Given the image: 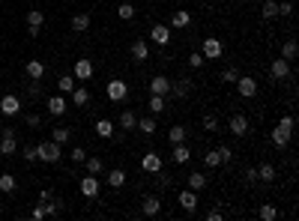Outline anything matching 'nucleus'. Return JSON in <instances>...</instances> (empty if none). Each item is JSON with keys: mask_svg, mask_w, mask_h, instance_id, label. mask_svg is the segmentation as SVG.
<instances>
[{"mask_svg": "<svg viewBox=\"0 0 299 221\" xmlns=\"http://www.w3.org/2000/svg\"><path fill=\"white\" fill-rule=\"evenodd\" d=\"M42 24H45V12L42 9H30L27 12V33H30V36H39Z\"/></svg>", "mask_w": 299, "mask_h": 221, "instance_id": "4", "label": "nucleus"}, {"mask_svg": "<svg viewBox=\"0 0 299 221\" xmlns=\"http://www.w3.org/2000/svg\"><path fill=\"white\" fill-rule=\"evenodd\" d=\"M189 159H191V152H189L186 144H177V147H173V162H177V164H186Z\"/></svg>", "mask_w": 299, "mask_h": 221, "instance_id": "32", "label": "nucleus"}, {"mask_svg": "<svg viewBox=\"0 0 299 221\" xmlns=\"http://www.w3.org/2000/svg\"><path fill=\"white\" fill-rule=\"evenodd\" d=\"M24 72H27V78H30V81H42V75H45V63L30 60V63L24 66Z\"/></svg>", "mask_w": 299, "mask_h": 221, "instance_id": "22", "label": "nucleus"}, {"mask_svg": "<svg viewBox=\"0 0 299 221\" xmlns=\"http://www.w3.org/2000/svg\"><path fill=\"white\" fill-rule=\"evenodd\" d=\"M216 152H219V159H221V164H231V162H234V149L227 147V144H221V147H219Z\"/></svg>", "mask_w": 299, "mask_h": 221, "instance_id": "42", "label": "nucleus"}, {"mask_svg": "<svg viewBox=\"0 0 299 221\" xmlns=\"http://www.w3.org/2000/svg\"><path fill=\"white\" fill-rule=\"evenodd\" d=\"M290 12H293V3H290V0H281V3H278V15H284V18H287Z\"/></svg>", "mask_w": 299, "mask_h": 221, "instance_id": "49", "label": "nucleus"}, {"mask_svg": "<svg viewBox=\"0 0 299 221\" xmlns=\"http://www.w3.org/2000/svg\"><path fill=\"white\" fill-rule=\"evenodd\" d=\"M81 194L84 197H99V179H96V174H87L84 179H81Z\"/></svg>", "mask_w": 299, "mask_h": 221, "instance_id": "9", "label": "nucleus"}, {"mask_svg": "<svg viewBox=\"0 0 299 221\" xmlns=\"http://www.w3.org/2000/svg\"><path fill=\"white\" fill-rule=\"evenodd\" d=\"M204 164H206V167H219V164H221V159H219V152H216V149H209L206 156H204Z\"/></svg>", "mask_w": 299, "mask_h": 221, "instance_id": "43", "label": "nucleus"}, {"mask_svg": "<svg viewBox=\"0 0 299 221\" xmlns=\"http://www.w3.org/2000/svg\"><path fill=\"white\" fill-rule=\"evenodd\" d=\"M204 129H206V132H219V120L206 114V117H204Z\"/></svg>", "mask_w": 299, "mask_h": 221, "instance_id": "48", "label": "nucleus"}, {"mask_svg": "<svg viewBox=\"0 0 299 221\" xmlns=\"http://www.w3.org/2000/svg\"><path fill=\"white\" fill-rule=\"evenodd\" d=\"M150 39H153L156 45H159V48H165V45L171 42V27H165V24H153Z\"/></svg>", "mask_w": 299, "mask_h": 221, "instance_id": "8", "label": "nucleus"}, {"mask_svg": "<svg viewBox=\"0 0 299 221\" xmlns=\"http://www.w3.org/2000/svg\"><path fill=\"white\" fill-rule=\"evenodd\" d=\"M180 206L191 215V212H195L198 209V192H191V189H183L180 192Z\"/></svg>", "mask_w": 299, "mask_h": 221, "instance_id": "13", "label": "nucleus"}, {"mask_svg": "<svg viewBox=\"0 0 299 221\" xmlns=\"http://www.w3.org/2000/svg\"><path fill=\"white\" fill-rule=\"evenodd\" d=\"M117 15H120L123 21H132V18H135V6H132V3H120V6H117Z\"/></svg>", "mask_w": 299, "mask_h": 221, "instance_id": "38", "label": "nucleus"}, {"mask_svg": "<svg viewBox=\"0 0 299 221\" xmlns=\"http://www.w3.org/2000/svg\"><path fill=\"white\" fill-rule=\"evenodd\" d=\"M290 134H293V132H287V129H281V126H275V129H272V144H275L278 149H284V147L290 144Z\"/></svg>", "mask_w": 299, "mask_h": 221, "instance_id": "23", "label": "nucleus"}, {"mask_svg": "<svg viewBox=\"0 0 299 221\" xmlns=\"http://www.w3.org/2000/svg\"><path fill=\"white\" fill-rule=\"evenodd\" d=\"M236 90H239V96H242V99H252V96L257 93V81H254V78H242V75H239V78H236Z\"/></svg>", "mask_w": 299, "mask_h": 221, "instance_id": "11", "label": "nucleus"}, {"mask_svg": "<svg viewBox=\"0 0 299 221\" xmlns=\"http://www.w3.org/2000/svg\"><path fill=\"white\" fill-rule=\"evenodd\" d=\"M141 212H144L147 218H156V215L162 212V200L156 197V194H147V197H144V203H141Z\"/></svg>", "mask_w": 299, "mask_h": 221, "instance_id": "7", "label": "nucleus"}, {"mask_svg": "<svg viewBox=\"0 0 299 221\" xmlns=\"http://www.w3.org/2000/svg\"><path fill=\"white\" fill-rule=\"evenodd\" d=\"M21 159L24 162H36V147H21Z\"/></svg>", "mask_w": 299, "mask_h": 221, "instance_id": "47", "label": "nucleus"}, {"mask_svg": "<svg viewBox=\"0 0 299 221\" xmlns=\"http://www.w3.org/2000/svg\"><path fill=\"white\" fill-rule=\"evenodd\" d=\"M90 78H93V63L87 57L75 60V81H90Z\"/></svg>", "mask_w": 299, "mask_h": 221, "instance_id": "12", "label": "nucleus"}, {"mask_svg": "<svg viewBox=\"0 0 299 221\" xmlns=\"http://www.w3.org/2000/svg\"><path fill=\"white\" fill-rule=\"evenodd\" d=\"M254 171H257V179H260V182H272V179L278 177V171H275V164H272V162H260Z\"/></svg>", "mask_w": 299, "mask_h": 221, "instance_id": "16", "label": "nucleus"}, {"mask_svg": "<svg viewBox=\"0 0 299 221\" xmlns=\"http://www.w3.org/2000/svg\"><path fill=\"white\" fill-rule=\"evenodd\" d=\"M269 75H272L275 81H287V78H290V63H287L284 57H275L272 66H269Z\"/></svg>", "mask_w": 299, "mask_h": 221, "instance_id": "5", "label": "nucleus"}, {"mask_svg": "<svg viewBox=\"0 0 299 221\" xmlns=\"http://www.w3.org/2000/svg\"><path fill=\"white\" fill-rule=\"evenodd\" d=\"M165 108H168V105H165V96H156V93H153V96H150V111H153V114H165Z\"/></svg>", "mask_w": 299, "mask_h": 221, "instance_id": "36", "label": "nucleus"}, {"mask_svg": "<svg viewBox=\"0 0 299 221\" xmlns=\"http://www.w3.org/2000/svg\"><path fill=\"white\" fill-rule=\"evenodd\" d=\"M105 93H108V99H111V102H123V99L129 96V87H126V81L114 78V81H108V87H105Z\"/></svg>", "mask_w": 299, "mask_h": 221, "instance_id": "3", "label": "nucleus"}, {"mask_svg": "<svg viewBox=\"0 0 299 221\" xmlns=\"http://www.w3.org/2000/svg\"><path fill=\"white\" fill-rule=\"evenodd\" d=\"M69 156H72V162H75V164H84V159H87V149H84V147H75L72 152H69Z\"/></svg>", "mask_w": 299, "mask_h": 221, "instance_id": "45", "label": "nucleus"}, {"mask_svg": "<svg viewBox=\"0 0 299 221\" xmlns=\"http://www.w3.org/2000/svg\"><path fill=\"white\" fill-rule=\"evenodd\" d=\"M278 126H281V129H287V132H293V114H284Z\"/></svg>", "mask_w": 299, "mask_h": 221, "instance_id": "50", "label": "nucleus"}, {"mask_svg": "<svg viewBox=\"0 0 299 221\" xmlns=\"http://www.w3.org/2000/svg\"><path fill=\"white\" fill-rule=\"evenodd\" d=\"M24 123H27V126H33V129H36V126H39L42 120H39V114H27V117H24Z\"/></svg>", "mask_w": 299, "mask_h": 221, "instance_id": "53", "label": "nucleus"}, {"mask_svg": "<svg viewBox=\"0 0 299 221\" xmlns=\"http://www.w3.org/2000/svg\"><path fill=\"white\" fill-rule=\"evenodd\" d=\"M236 78H239V69H224V72H221V81H224V84H236Z\"/></svg>", "mask_w": 299, "mask_h": 221, "instance_id": "46", "label": "nucleus"}, {"mask_svg": "<svg viewBox=\"0 0 299 221\" xmlns=\"http://www.w3.org/2000/svg\"><path fill=\"white\" fill-rule=\"evenodd\" d=\"M156 179H159V185H162V189H168V185H171V177H168L165 171H159V177H156Z\"/></svg>", "mask_w": 299, "mask_h": 221, "instance_id": "54", "label": "nucleus"}, {"mask_svg": "<svg viewBox=\"0 0 299 221\" xmlns=\"http://www.w3.org/2000/svg\"><path fill=\"white\" fill-rule=\"evenodd\" d=\"M150 93H156V96H168V93H171V78L156 75V78L150 81Z\"/></svg>", "mask_w": 299, "mask_h": 221, "instance_id": "15", "label": "nucleus"}, {"mask_svg": "<svg viewBox=\"0 0 299 221\" xmlns=\"http://www.w3.org/2000/svg\"><path fill=\"white\" fill-rule=\"evenodd\" d=\"M84 164H87V174H96V177L105 171V162H102L99 156H87V159H84Z\"/></svg>", "mask_w": 299, "mask_h": 221, "instance_id": "27", "label": "nucleus"}, {"mask_svg": "<svg viewBox=\"0 0 299 221\" xmlns=\"http://www.w3.org/2000/svg\"><path fill=\"white\" fill-rule=\"evenodd\" d=\"M45 215H48V212H45V203H36V206H33V218L39 221V218H45Z\"/></svg>", "mask_w": 299, "mask_h": 221, "instance_id": "52", "label": "nucleus"}, {"mask_svg": "<svg viewBox=\"0 0 299 221\" xmlns=\"http://www.w3.org/2000/svg\"><path fill=\"white\" fill-rule=\"evenodd\" d=\"M260 9H263V18H275L278 15V0H267Z\"/></svg>", "mask_w": 299, "mask_h": 221, "instance_id": "41", "label": "nucleus"}, {"mask_svg": "<svg viewBox=\"0 0 299 221\" xmlns=\"http://www.w3.org/2000/svg\"><path fill=\"white\" fill-rule=\"evenodd\" d=\"M132 57H135V63H144V60L150 57V45H147L144 39H135V42H132Z\"/></svg>", "mask_w": 299, "mask_h": 221, "instance_id": "21", "label": "nucleus"}, {"mask_svg": "<svg viewBox=\"0 0 299 221\" xmlns=\"http://www.w3.org/2000/svg\"><path fill=\"white\" fill-rule=\"evenodd\" d=\"M257 215H260L263 221H275V215H278V212H275V206H272V203H263V206L257 209Z\"/></svg>", "mask_w": 299, "mask_h": 221, "instance_id": "40", "label": "nucleus"}, {"mask_svg": "<svg viewBox=\"0 0 299 221\" xmlns=\"http://www.w3.org/2000/svg\"><path fill=\"white\" fill-rule=\"evenodd\" d=\"M221 51H224V48H221V42H219L216 36H206V39H204V48H201V54H204V57L219 60V57H221Z\"/></svg>", "mask_w": 299, "mask_h": 221, "instance_id": "6", "label": "nucleus"}, {"mask_svg": "<svg viewBox=\"0 0 299 221\" xmlns=\"http://www.w3.org/2000/svg\"><path fill=\"white\" fill-rule=\"evenodd\" d=\"M51 197H54V192H51V189H42V192H39V203H48Z\"/></svg>", "mask_w": 299, "mask_h": 221, "instance_id": "55", "label": "nucleus"}, {"mask_svg": "<svg viewBox=\"0 0 299 221\" xmlns=\"http://www.w3.org/2000/svg\"><path fill=\"white\" fill-rule=\"evenodd\" d=\"M0 192H6V194L15 192V177H12V174H3V177H0Z\"/></svg>", "mask_w": 299, "mask_h": 221, "instance_id": "39", "label": "nucleus"}, {"mask_svg": "<svg viewBox=\"0 0 299 221\" xmlns=\"http://www.w3.org/2000/svg\"><path fill=\"white\" fill-rule=\"evenodd\" d=\"M90 102V90L87 87H75L72 90V105H87Z\"/></svg>", "mask_w": 299, "mask_h": 221, "instance_id": "33", "label": "nucleus"}, {"mask_svg": "<svg viewBox=\"0 0 299 221\" xmlns=\"http://www.w3.org/2000/svg\"><path fill=\"white\" fill-rule=\"evenodd\" d=\"M186 132H189L186 126H173V129L168 132V138H171L173 144H183V141H186Z\"/></svg>", "mask_w": 299, "mask_h": 221, "instance_id": "37", "label": "nucleus"}, {"mask_svg": "<svg viewBox=\"0 0 299 221\" xmlns=\"http://www.w3.org/2000/svg\"><path fill=\"white\" fill-rule=\"evenodd\" d=\"M72 30H75V33L90 30V12H78L75 18H72Z\"/></svg>", "mask_w": 299, "mask_h": 221, "instance_id": "25", "label": "nucleus"}, {"mask_svg": "<svg viewBox=\"0 0 299 221\" xmlns=\"http://www.w3.org/2000/svg\"><path fill=\"white\" fill-rule=\"evenodd\" d=\"M242 179L249 182V185H252V182H257V171H254V167H245V174H242Z\"/></svg>", "mask_w": 299, "mask_h": 221, "instance_id": "51", "label": "nucleus"}, {"mask_svg": "<svg viewBox=\"0 0 299 221\" xmlns=\"http://www.w3.org/2000/svg\"><path fill=\"white\" fill-rule=\"evenodd\" d=\"M0 111H3L6 117H15L21 111V102H18V96H12V93H6L3 99H0Z\"/></svg>", "mask_w": 299, "mask_h": 221, "instance_id": "10", "label": "nucleus"}, {"mask_svg": "<svg viewBox=\"0 0 299 221\" xmlns=\"http://www.w3.org/2000/svg\"><path fill=\"white\" fill-rule=\"evenodd\" d=\"M96 134L99 138H114V123L111 120H96Z\"/></svg>", "mask_w": 299, "mask_h": 221, "instance_id": "29", "label": "nucleus"}, {"mask_svg": "<svg viewBox=\"0 0 299 221\" xmlns=\"http://www.w3.org/2000/svg\"><path fill=\"white\" fill-rule=\"evenodd\" d=\"M69 138H72V129H66V126H57L54 132H51V141H57L60 147H63V144H66Z\"/></svg>", "mask_w": 299, "mask_h": 221, "instance_id": "30", "label": "nucleus"}, {"mask_svg": "<svg viewBox=\"0 0 299 221\" xmlns=\"http://www.w3.org/2000/svg\"><path fill=\"white\" fill-rule=\"evenodd\" d=\"M204 54H201V51H195V54H189V66H191V69H201V66H204Z\"/></svg>", "mask_w": 299, "mask_h": 221, "instance_id": "44", "label": "nucleus"}, {"mask_svg": "<svg viewBox=\"0 0 299 221\" xmlns=\"http://www.w3.org/2000/svg\"><path fill=\"white\" fill-rule=\"evenodd\" d=\"M45 105H48V114L63 117V114H66V96H63V93H60V96H51Z\"/></svg>", "mask_w": 299, "mask_h": 221, "instance_id": "19", "label": "nucleus"}, {"mask_svg": "<svg viewBox=\"0 0 299 221\" xmlns=\"http://www.w3.org/2000/svg\"><path fill=\"white\" fill-rule=\"evenodd\" d=\"M227 129H231L236 138H242V134H249V120H245L242 114H234V117H231V123H227Z\"/></svg>", "mask_w": 299, "mask_h": 221, "instance_id": "17", "label": "nucleus"}, {"mask_svg": "<svg viewBox=\"0 0 299 221\" xmlns=\"http://www.w3.org/2000/svg\"><path fill=\"white\" fill-rule=\"evenodd\" d=\"M171 24L173 27H189L191 24V12L189 9H177V12H173V18H171Z\"/></svg>", "mask_w": 299, "mask_h": 221, "instance_id": "28", "label": "nucleus"}, {"mask_svg": "<svg viewBox=\"0 0 299 221\" xmlns=\"http://www.w3.org/2000/svg\"><path fill=\"white\" fill-rule=\"evenodd\" d=\"M36 159H42V162H48V164L60 162V144H57V141H42V144L36 147Z\"/></svg>", "mask_w": 299, "mask_h": 221, "instance_id": "1", "label": "nucleus"}, {"mask_svg": "<svg viewBox=\"0 0 299 221\" xmlns=\"http://www.w3.org/2000/svg\"><path fill=\"white\" fill-rule=\"evenodd\" d=\"M135 129H141L144 134H153L156 132V117H138V126Z\"/></svg>", "mask_w": 299, "mask_h": 221, "instance_id": "31", "label": "nucleus"}, {"mask_svg": "<svg viewBox=\"0 0 299 221\" xmlns=\"http://www.w3.org/2000/svg\"><path fill=\"white\" fill-rule=\"evenodd\" d=\"M206 221H221V212H219V209H213V212L206 215Z\"/></svg>", "mask_w": 299, "mask_h": 221, "instance_id": "56", "label": "nucleus"}, {"mask_svg": "<svg viewBox=\"0 0 299 221\" xmlns=\"http://www.w3.org/2000/svg\"><path fill=\"white\" fill-rule=\"evenodd\" d=\"M141 167H144L147 174H159V171H162V159H159V152H147V156L141 159Z\"/></svg>", "mask_w": 299, "mask_h": 221, "instance_id": "14", "label": "nucleus"}, {"mask_svg": "<svg viewBox=\"0 0 299 221\" xmlns=\"http://www.w3.org/2000/svg\"><path fill=\"white\" fill-rule=\"evenodd\" d=\"M171 93L177 96V99H186L191 93V78H177V81H171Z\"/></svg>", "mask_w": 299, "mask_h": 221, "instance_id": "18", "label": "nucleus"}, {"mask_svg": "<svg viewBox=\"0 0 299 221\" xmlns=\"http://www.w3.org/2000/svg\"><path fill=\"white\" fill-rule=\"evenodd\" d=\"M204 185H206V177H204V174H198V171L189 174V189H191V192H201Z\"/></svg>", "mask_w": 299, "mask_h": 221, "instance_id": "35", "label": "nucleus"}, {"mask_svg": "<svg viewBox=\"0 0 299 221\" xmlns=\"http://www.w3.org/2000/svg\"><path fill=\"white\" fill-rule=\"evenodd\" d=\"M3 138H0V152L3 156H15L18 152V141H15V129H9V126H3Z\"/></svg>", "mask_w": 299, "mask_h": 221, "instance_id": "2", "label": "nucleus"}, {"mask_svg": "<svg viewBox=\"0 0 299 221\" xmlns=\"http://www.w3.org/2000/svg\"><path fill=\"white\" fill-rule=\"evenodd\" d=\"M57 87H60V93L66 96V93H72L75 87H78V84H75V75H63L60 81H57Z\"/></svg>", "mask_w": 299, "mask_h": 221, "instance_id": "34", "label": "nucleus"}, {"mask_svg": "<svg viewBox=\"0 0 299 221\" xmlns=\"http://www.w3.org/2000/svg\"><path fill=\"white\" fill-rule=\"evenodd\" d=\"M108 185L111 189H123V185H126V171H123V167H114L108 174Z\"/></svg>", "mask_w": 299, "mask_h": 221, "instance_id": "24", "label": "nucleus"}, {"mask_svg": "<svg viewBox=\"0 0 299 221\" xmlns=\"http://www.w3.org/2000/svg\"><path fill=\"white\" fill-rule=\"evenodd\" d=\"M296 54H299V45H296V39H287L284 45H281V57H284L287 63H293V60H296Z\"/></svg>", "mask_w": 299, "mask_h": 221, "instance_id": "26", "label": "nucleus"}, {"mask_svg": "<svg viewBox=\"0 0 299 221\" xmlns=\"http://www.w3.org/2000/svg\"><path fill=\"white\" fill-rule=\"evenodd\" d=\"M117 126H120L123 132H135V126H138V114L126 108V111L120 114V120H117Z\"/></svg>", "mask_w": 299, "mask_h": 221, "instance_id": "20", "label": "nucleus"}, {"mask_svg": "<svg viewBox=\"0 0 299 221\" xmlns=\"http://www.w3.org/2000/svg\"><path fill=\"white\" fill-rule=\"evenodd\" d=\"M0 138H3V134H0Z\"/></svg>", "mask_w": 299, "mask_h": 221, "instance_id": "57", "label": "nucleus"}]
</instances>
